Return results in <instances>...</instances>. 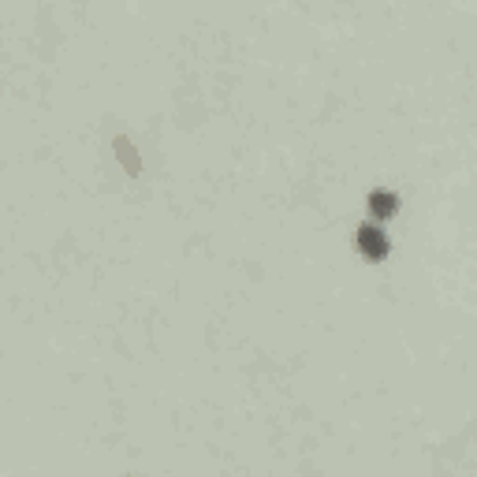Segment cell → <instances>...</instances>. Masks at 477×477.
Instances as JSON below:
<instances>
[{
	"instance_id": "cell-1",
	"label": "cell",
	"mask_w": 477,
	"mask_h": 477,
	"mask_svg": "<svg viewBox=\"0 0 477 477\" xmlns=\"http://www.w3.org/2000/svg\"><path fill=\"white\" fill-rule=\"evenodd\" d=\"M354 242H358V250L366 254L369 261H381L384 254H388V239H384V232L381 227H358V235H354Z\"/></svg>"
},
{
	"instance_id": "cell-2",
	"label": "cell",
	"mask_w": 477,
	"mask_h": 477,
	"mask_svg": "<svg viewBox=\"0 0 477 477\" xmlns=\"http://www.w3.org/2000/svg\"><path fill=\"white\" fill-rule=\"evenodd\" d=\"M396 205H399V198L396 194H388V190H373L369 194V209H373V217H391V212H396Z\"/></svg>"
}]
</instances>
